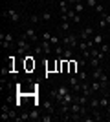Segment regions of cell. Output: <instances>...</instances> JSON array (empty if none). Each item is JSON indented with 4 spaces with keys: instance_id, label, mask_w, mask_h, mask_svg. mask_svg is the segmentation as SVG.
Returning a JSON list of instances; mask_svg holds the SVG:
<instances>
[{
    "instance_id": "29",
    "label": "cell",
    "mask_w": 110,
    "mask_h": 122,
    "mask_svg": "<svg viewBox=\"0 0 110 122\" xmlns=\"http://www.w3.org/2000/svg\"><path fill=\"white\" fill-rule=\"evenodd\" d=\"M63 51H64V46H55V53H57V56H63Z\"/></svg>"
},
{
    "instance_id": "26",
    "label": "cell",
    "mask_w": 110,
    "mask_h": 122,
    "mask_svg": "<svg viewBox=\"0 0 110 122\" xmlns=\"http://www.w3.org/2000/svg\"><path fill=\"white\" fill-rule=\"evenodd\" d=\"M33 49H35V55H42V53H44V49H42V46H41V42H39V44H35V47H33Z\"/></svg>"
},
{
    "instance_id": "21",
    "label": "cell",
    "mask_w": 110,
    "mask_h": 122,
    "mask_svg": "<svg viewBox=\"0 0 110 122\" xmlns=\"http://www.w3.org/2000/svg\"><path fill=\"white\" fill-rule=\"evenodd\" d=\"M50 44H52V46H59V44H61V38H59L57 35H52V38H50Z\"/></svg>"
},
{
    "instance_id": "23",
    "label": "cell",
    "mask_w": 110,
    "mask_h": 122,
    "mask_svg": "<svg viewBox=\"0 0 110 122\" xmlns=\"http://www.w3.org/2000/svg\"><path fill=\"white\" fill-rule=\"evenodd\" d=\"M33 67H35V60H33V58H26V69L29 71Z\"/></svg>"
},
{
    "instance_id": "19",
    "label": "cell",
    "mask_w": 110,
    "mask_h": 122,
    "mask_svg": "<svg viewBox=\"0 0 110 122\" xmlns=\"http://www.w3.org/2000/svg\"><path fill=\"white\" fill-rule=\"evenodd\" d=\"M84 4H86V7H90V9H94L95 5L99 4V0H84Z\"/></svg>"
},
{
    "instance_id": "15",
    "label": "cell",
    "mask_w": 110,
    "mask_h": 122,
    "mask_svg": "<svg viewBox=\"0 0 110 122\" xmlns=\"http://www.w3.org/2000/svg\"><path fill=\"white\" fill-rule=\"evenodd\" d=\"M103 40H105V38H103V35H101V33H97V35L92 36V42H94V46H101V44H103Z\"/></svg>"
},
{
    "instance_id": "34",
    "label": "cell",
    "mask_w": 110,
    "mask_h": 122,
    "mask_svg": "<svg viewBox=\"0 0 110 122\" xmlns=\"http://www.w3.org/2000/svg\"><path fill=\"white\" fill-rule=\"evenodd\" d=\"M106 25H108V24H106V20H105V18H101V20H99V27H101V29H105Z\"/></svg>"
},
{
    "instance_id": "27",
    "label": "cell",
    "mask_w": 110,
    "mask_h": 122,
    "mask_svg": "<svg viewBox=\"0 0 110 122\" xmlns=\"http://www.w3.org/2000/svg\"><path fill=\"white\" fill-rule=\"evenodd\" d=\"M99 51H101V53H105V55H106V53H108V51H110V46H108V44H101V46H99Z\"/></svg>"
},
{
    "instance_id": "24",
    "label": "cell",
    "mask_w": 110,
    "mask_h": 122,
    "mask_svg": "<svg viewBox=\"0 0 110 122\" xmlns=\"http://www.w3.org/2000/svg\"><path fill=\"white\" fill-rule=\"evenodd\" d=\"M42 22H48V20H52V13H50V11H44V13H42Z\"/></svg>"
},
{
    "instance_id": "28",
    "label": "cell",
    "mask_w": 110,
    "mask_h": 122,
    "mask_svg": "<svg viewBox=\"0 0 110 122\" xmlns=\"http://www.w3.org/2000/svg\"><path fill=\"white\" fill-rule=\"evenodd\" d=\"M44 107H46V111H48V113H53V104H52V102H48V100H46V102H44Z\"/></svg>"
},
{
    "instance_id": "7",
    "label": "cell",
    "mask_w": 110,
    "mask_h": 122,
    "mask_svg": "<svg viewBox=\"0 0 110 122\" xmlns=\"http://www.w3.org/2000/svg\"><path fill=\"white\" fill-rule=\"evenodd\" d=\"M28 40L26 38H24V36H20V38H18V42H17V49H18V55H24V53H26L28 51Z\"/></svg>"
},
{
    "instance_id": "33",
    "label": "cell",
    "mask_w": 110,
    "mask_h": 122,
    "mask_svg": "<svg viewBox=\"0 0 110 122\" xmlns=\"http://www.w3.org/2000/svg\"><path fill=\"white\" fill-rule=\"evenodd\" d=\"M99 16H101V18H105V20H106V24L110 25V15H108V13H103V15H99Z\"/></svg>"
},
{
    "instance_id": "13",
    "label": "cell",
    "mask_w": 110,
    "mask_h": 122,
    "mask_svg": "<svg viewBox=\"0 0 110 122\" xmlns=\"http://www.w3.org/2000/svg\"><path fill=\"white\" fill-rule=\"evenodd\" d=\"M63 58H64V60H72V58H73V51H72V47H66V46H64Z\"/></svg>"
},
{
    "instance_id": "5",
    "label": "cell",
    "mask_w": 110,
    "mask_h": 122,
    "mask_svg": "<svg viewBox=\"0 0 110 122\" xmlns=\"http://www.w3.org/2000/svg\"><path fill=\"white\" fill-rule=\"evenodd\" d=\"M68 86L72 87V91L79 93V91H81V80H79V76L72 75V76H70V80H68Z\"/></svg>"
},
{
    "instance_id": "6",
    "label": "cell",
    "mask_w": 110,
    "mask_h": 122,
    "mask_svg": "<svg viewBox=\"0 0 110 122\" xmlns=\"http://www.w3.org/2000/svg\"><path fill=\"white\" fill-rule=\"evenodd\" d=\"M92 36H94V29H92V25H86V27H83V31H81L79 40H90Z\"/></svg>"
},
{
    "instance_id": "3",
    "label": "cell",
    "mask_w": 110,
    "mask_h": 122,
    "mask_svg": "<svg viewBox=\"0 0 110 122\" xmlns=\"http://www.w3.org/2000/svg\"><path fill=\"white\" fill-rule=\"evenodd\" d=\"M61 44L63 46H66V47H77L79 46V36H75L73 33H68L66 36H63V40H61Z\"/></svg>"
},
{
    "instance_id": "17",
    "label": "cell",
    "mask_w": 110,
    "mask_h": 122,
    "mask_svg": "<svg viewBox=\"0 0 110 122\" xmlns=\"http://www.w3.org/2000/svg\"><path fill=\"white\" fill-rule=\"evenodd\" d=\"M88 64L92 66V69H94V67L101 66V60H99V58H95V56H90V58H88Z\"/></svg>"
},
{
    "instance_id": "11",
    "label": "cell",
    "mask_w": 110,
    "mask_h": 122,
    "mask_svg": "<svg viewBox=\"0 0 110 122\" xmlns=\"http://www.w3.org/2000/svg\"><path fill=\"white\" fill-rule=\"evenodd\" d=\"M73 100H75V91H70L68 95H64V98L61 100V104H68V106H70Z\"/></svg>"
},
{
    "instance_id": "25",
    "label": "cell",
    "mask_w": 110,
    "mask_h": 122,
    "mask_svg": "<svg viewBox=\"0 0 110 122\" xmlns=\"http://www.w3.org/2000/svg\"><path fill=\"white\" fill-rule=\"evenodd\" d=\"M94 11H95V13H99V15H103V13H105V7H103V4L99 2V4L94 7Z\"/></svg>"
},
{
    "instance_id": "4",
    "label": "cell",
    "mask_w": 110,
    "mask_h": 122,
    "mask_svg": "<svg viewBox=\"0 0 110 122\" xmlns=\"http://www.w3.org/2000/svg\"><path fill=\"white\" fill-rule=\"evenodd\" d=\"M24 38L26 40H29V42H33V44H39L41 42V38H39V35L35 33V29H24Z\"/></svg>"
},
{
    "instance_id": "16",
    "label": "cell",
    "mask_w": 110,
    "mask_h": 122,
    "mask_svg": "<svg viewBox=\"0 0 110 122\" xmlns=\"http://www.w3.org/2000/svg\"><path fill=\"white\" fill-rule=\"evenodd\" d=\"M88 107H90V109H95V107H99V98H95V97H90Z\"/></svg>"
},
{
    "instance_id": "37",
    "label": "cell",
    "mask_w": 110,
    "mask_h": 122,
    "mask_svg": "<svg viewBox=\"0 0 110 122\" xmlns=\"http://www.w3.org/2000/svg\"><path fill=\"white\" fill-rule=\"evenodd\" d=\"M106 120H108V122H110V115H108V117H106Z\"/></svg>"
},
{
    "instance_id": "1",
    "label": "cell",
    "mask_w": 110,
    "mask_h": 122,
    "mask_svg": "<svg viewBox=\"0 0 110 122\" xmlns=\"http://www.w3.org/2000/svg\"><path fill=\"white\" fill-rule=\"evenodd\" d=\"M70 89H72V87H66V86L55 87V89H52V98H53L55 102H59V104H61V100L64 98V95H68V93H70Z\"/></svg>"
},
{
    "instance_id": "12",
    "label": "cell",
    "mask_w": 110,
    "mask_h": 122,
    "mask_svg": "<svg viewBox=\"0 0 110 122\" xmlns=\"http://www.w3.org/2000/svg\"><path fill=\"white\" fill-rule=\"evenodd\" d=\"M9 20L13 22V24H17V22L20 20V15H18V11H15V9H9Z\"/></svg>"
},
{
    "instance_id": "22",
    "label": "cell",
    "mask_w": 110,
    "mask_h": 122,
    "mask_svg": "<svg viewBox=\"0 0 110 122\" xmlns=\"http://www.w3.org/2000/svg\"><path fill=\"white\" fill-rule=\"evenodd\" d=\"M29 120H41V115H39L37 109H33V111L29 113Z\"/></svg>"
},
{
    "instance_id": "31",
    "label": "cell",
    "mask_w": 110,
    "mask_h": 122,
    "mask_svg": "<svg viewBox=\"0 0 110 122\" xmlns=\"http://www.w3.org/2000/svg\"><path fill=\"white\" fill-rule=\"evenodd\" d=\"M61 29L63 31H70V22L66 20V22H61Z\"/></svg>"
},
{
    "instance_id": "20",
    "label": "cell",
    "mask_w": 110,
    "mask_h": 122,
    "mask_svg": "<svg viewBox=\"0 0 110 122\" xmlns=\"http://www.w3.org/2000/svg\"><path fill=\"white\" fill-rule=\"evenodd\" d=\"M29 22L31 24H39V22H42V16L41 15H31L29 16Z\"/></svg>"
},
{
    "instance_id": "2",
    "label": "cell",
    "mask_w": 110,
    "mask_h": 122,
    "mask_svg": "<svg viewBox=\"0 0 110 122\" xmlns=\"http://www.w3.org/2000/svg\"><path fill=\"white\" fill-rule=\"evenodd\" d=\"M13 40L15 38H13L11 33H4V31L0 33V46H2V49H11L13 47Z\"/></svg>"
},
{
    "instance_id": "38",
    "label": "cell",
    "mask_w": 110,
    "mask_h": 122,
    "mask_svg": "<svg viewBox=\"0 0 110 122\" xmlns=\"http://www.w3.org/2000/svg\"><path fill=\"white\" fill-rule=\"evenodd\" d=\"M99 2H101V4H103V2H105V0H99Z\"/></svg>"
},
{
    "instance_id": "30",
    "label": "cell",
    "mask_w": 110,
    "mask_h": 122,
    "mask_svg": "<svg viewBox=\"0 0 110 122\" xmlns=\"http://www.w3.org/2000/svg\"><path fill=\"white\" fill-rule=\"evenodd\" d=\"M79 80H81V82L88 80V73H86V71H81V73H79Z\"/></svg>"
},
{
    "instance_id": "10",
    "label": "cell",
    "mask_w": 110,
    "mask_h": 122,
    "mask_svg": "<svg viewBox=\"0 0 110 122\" xmlns=\"http://www.w3.org/2000/svg\"><path fill=\"white\" fill-rule=\"evenodd\" d=\"M77 66H79V60L72 58V60H70V67H68V73H70V75H77Z\"/></svg>"
},
{
    "instance_id": "8",
    "label": "cell",
    "mask_w": 110,
    "mask_h": 122,
    "mask_svg": "<svg viewBox=\"0 0 110 122\" xmlns=\"http://www.w3.org/2000/svg\"><path fill=\"white\" fill-rule=\"evenodd\" d=\"M72 7L75 9V13H79V15H83V11L86 9V4H84V0H79V2H75V4H73Z\"/></svg>"
},
{
    "instance_id": "18",
    "label": "cell",
    "mask_w": 110,
    "mask_h": 122,
    "mask_svg": "<svg viewBox=\"0 0 110 122\" xmlns=\"http://www.w3.org/2000/svg\"><path fill=\"white\" fill-rule=\"evenodd\" d=\"M90 86H92V91H94V93L101 91V82L99 80H92V82H90Z\"/></svg>"
},
{
    "instance_id": "35",
    "label": "cell",
    "mask_w": 110,
    "mask_h": 122,
    "mask_svg": "<svg viewBox=\"0 0 110 122\" xmlns=\"http://www.w3.org/2000/svg\"><path fill=\"white\" fill-rule=\"evenodd\" d=\"M2 18H9V9H4V11H2Z\"/></svg>"
},
{
    "instance_id": "36",
    "label": "cell",
    "mask_w": 110,
    "mask_h": 122,
    "mask_svg": "<svg viewBox=\"0 0 110 122\" xmlns=\"http://www.w3.org/2000/svg\"><path fill=\"white\" fill-rule=\"evenodd\" d=\"M106 73H108V75H110V66H108V69H106Z\"/></svg>"
},
{
    "instance_id": "9",
    "label": "cell",
    "mask_w": 110,
    "mask_h": 122,
    "mask_svg": "<svg viewBox=\"0 0 110 122\" xmlns=\"http://www.w3.org/2000/svg\"><path fill=\"white\" fill-rule=\"evenodd\" d=\"M103 73H105V69H103V67H101V66L94 67V69H92V80H99Z\"/></svg>"
},
{
    "instance_id": "14",
    "label": "cell",
    "mask_w": 110,
    "mask_h": 122,
    "mask_svg": "<svg viewBox=\"0 0 110 122\" xmlns=\"http://www.w3.org/2000/svg\"><path fill=\"white\" fill-rule=\"evenodd\" d=\"M41 46H42V49H44V55H50V53H52V44L48 40H41Z\"/></svg>"
},
{
    "instance_id": "32",
    "label": "cell",
    "mask_w": 110,
    "mask_h": 122,
    "mask_svg": "<svg viewBox=\"0 0 110 122\" xmlns=\"http://www.w3.org/2000/svg\"><path fill=\"white\" fill-rule=\"evenodd\" d=\"M50 38H52V35H50L48 31H44V33H42V36H41V40H48V42H50Z\"/></svg>"
}]
</instances>
